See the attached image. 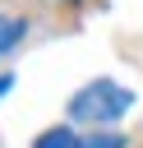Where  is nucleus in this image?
Listing matches in <instances>:
<instances>
[{"label": "nucleus", "mask_w": 143, "mask_h": 148, "mask_svg": "<svg viewBox=\"0 0 143 148\" xmlns=\"http://www.w3.org/2000/svg\"><path fill=\"white\" fill-rule=\"evenodd\" d=\"M134 88H125V83H115V79H92V83H83L74 97H69V120H78V125H115L120 116H129L134 111Z\"/></svg>", "instance_id": "obj_1"}, {"label": "nucleus", "mask_w": 143, "mask_h": 148, "mask_svg": "<svg viewBox=\"0 0 143 148\" xmlns=\"http://www.w3.org/2000/svg\"><path fill=\"white\" fill-rule=\"evenodd\" d=\"M32 148H83V139L74 134V130H65V125H55V130H46V134H37V143Z\"/></svg>", "instance_id": "obj_2"}, {"label": "nucleus", "mask_w": 143, "mask_h": 148, "mask_svg": "<svg viewBox=\"0 0 143 148\" xmlns=\"http://www.w3.org/2000/svg\"><path fill=\"white\" fill-rule=\"evenodd\" d=\"M23 32H28V23H23V18H9V14H0V56H9V51L23 42Z\"/></svg>", "instance_id": "obj_3"}, {"label": "nucleus", "mask_w": 143, "mask_h": 148, "mask_svg": "<svg viewBox=\"0 0 143 148\" xmlns=\"http://www.w3.org/2000/svg\"><path fill=\"white\" fill-rule=\"evenodd\" d=\"M83 148H125V139H120V134H88Z\"/></svg>", "instance_id": "obj_4"}, {"label": "nucleus", "mask_w": 143, "mask_h": 148, "mask_svg": "<svg viewBox=\"0 0 143 148\" xmlns=\"http://www.w3.org/2000/svg\"><path fill=\"white\" fill-rule=\"evenodd\" d=\"M9 88H14V79H9V74H0V97H5Z\"/></svg>", "instance_id": "obj_5"}]
</instances>
